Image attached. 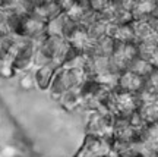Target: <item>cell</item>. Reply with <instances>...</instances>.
Here are the masks:
<instances>
[{
	"mask_svg": "<svg viewBox=\"0 0 158 157\" xmlns=\"http://www.w3.org/2000/svg\"><path fill=\"white\" fill-rule=\"evenodd\" d=\"M86 78L88 76H86L85 69L62 66L59 68V71L56 72L54 78L51 81L48 93H50V95L53 98L59 100L66 91L73 90V88H79L85 82Z\"/></svg>",
	"mask_w": 158,
	"mask_h": 157,
	"instance_id": "cell-1",
	"label": "cell"
},
{
	"mask_svg": "<svg viewBox=\"0 0 158 157\" xmlns=\"http://www.w3.org/2000/svg\"><path fill=\"white\" fill-rule=\"evenodd\" d=\"M35 53H37V41L29 38H19L16 50L12 57V63L18 72H27L34 69Z\"/></svg>",
	"mask_w": 158,
	"mask_h": 157,
	"instance_id": "cell-2",
	"label": "cell"
},
{
	"mask_svg": "<svg viewBox=\"0 0 158 157\" xmlns=\"http://www.w3.org/2000/svg\"><path fill=\"white\" fill-rule=\"evenodd\" d=\"M45 25L47 21H44L43 18L37 16L34 13H29L25 16V22H23V31L22 37L23 38H29L34 41H41L44 38L47 33H45Z\"/></svg>",
	"mask_w": 158,
	"mask_h": 157,
	"instance_id": "cell-3",
	"label": "cell"
},
{
	"mask_svg": "<svg viewBox=\"0 0 158 157\" xmlns=\"http://www.w3.org/2000/svg\"><path fill=\"white\" fill-rule=\"evenodd\" d=\"M145 87V78L138 75V73L132 72L129 69H126L118 75V84L117 90L118 91H126V93H133L138 94L141 93Z\"/></svg>",
	"mask_w": 158,
	"mask_h": 157,
	"instance_id": "cell-4",
	"label": "cell"
},
{
	"mask_svg": "<svg viewBox=\"0 0 158 157\" xmlns=\"http://www.w3.org/2000/svg\"><path fill=\"white\" fill-rule=\"evenodd\" d=\"M59 65L56 63H45V65H40V66H35L32 69L35 76V84H37V88H40L41 91H48L51 85V81L54 78L56 72L59 71Z\"/></svg>",
	"mask_w": 158,
	"mask_h": 157,
	"instance_id": "cell-5",
	"label": "cell"
},
{
	"mask_svg": "<svg viewBox=\"0 0 158 157\" xmlns=\"http://www.w3.org/2000/svg\"><path fill=\"white\" fill-rule=\"evenodd\" d=\"M31 13L43 18L44 21H50L53 18H56L57 15L63 13V9L56 0H48V2H41V3L34 2V7H32Z\"/></svg>",
	"mask_w": 158,
	"mask_h": 157,
	"instance_id": "cell-6",
	"label": "cell"
},
{
	"mask_svg": "<svg viewBox=\"0 0 158 157\" xmlns=\"http://www.w3.org/2000/svg\"><path fill=\"white\" fill-rule=\"evenodd\" d=\"M59 103L62 104L63 109H66L69 112H72L75 109L82 107V95H81V87L73 88V90L66 91L64 94L59 98Z\"/></svg>",
	"mask_w": 158,
	"mask_h": 157,
	"instance_id": "cell-7",
	"label": "cell"
},
{
	"mask_svg": "<svg viewBox=\"0 0 158 157\" xmlns=\"http://www.w3.org/2000/svg\"><path fill=\"white\" fill-rule=\"evenodd\" d=\"M127 69L132 71V72L138 73V75H141V76H143V78H147L148 75L154 71V66L148 62L147 59H143V57H141V56H136L135 59L130 62Z\"/></svg>",
	"mask_w": 158,
	"mask_h": 157,
	"instance_id": "cell-8",
	"label": "cell"
},
{
	"mask_svg": "<svg viewBox=\"0 0 158 157\" xmlns=\"http://www.w3.org/2000/svg\"><path fill=\"white\" fill-rule=\"evenodd\" d=\"M64 21H66V13L63 12L56 18H53L50 21H47L45 25V33L47 35H57V37H63V27H64Z\"/></svg>",
	"mask_w": 158,
	"mask_h": 157,
	"instance_id": "cell-9",
	"label": "cell"
},
{
	"mask_svg": "<svg viewBox=\"0 0 158 157\" xmlns=\"http://www.w3.org/2000/svg\"><path fill=\"white\" fill-rule=\"evenodd\" d=\"M19 87H21L22 90H32L34 87H37L32 69H31V71H27V72H22L21 78H19Z\"/></svg>",
	"mask_w": 158,
	"mask_h": 157,
	"instance_id": "cell-10",
	"label": "cell"
},
{
	"mask_svg": "<svg viewBox=\"0 0 158 157\" xmlns=\"http://www.w3.org/2000/svg\"><path fill=\"white\" fill-rule=\"evenodd\" d=\"M16 72L18 71L15 69L12 60H3V62H0V75H2L3 78H7V79L13 78Z\"/></svg>",
	"mask_w": 158,
	"mask_h": 157,
	"instance_id": "cell-11",
	"label": "cell"
},
{
	"mask_svg": "<svg viewBox=\"0 0 158 157\" xmlns=\"http://www.w3.org/2000/svg\"><path fill=\"white\" fill-rule=\"evenodd\" d=\"M0 34L2 35H9L10 29H9V12L0 7Z\"/></svg>",
	"mask_w": 158,
	"mask_h": 157,
	"instance_id": "cell-12",
	"label": "cell"
},
{
	"mask_svg": "<svg viewBox=\"0 0 158 157\" xmlns=\"http://www.w3.org/2000/svg\"><path fill=\"white\" fill-rule=\"evenodd\" d=\"M0 151H2V154L5 157H23L21 150L15 144H5L0 148Z\"/></svg>",
	"mask_w": 158,
	"mask_h": 157,
	"instance_id": "cell-13",
	"label": "cell"
},
{
	"mask_svg": "<svg viewBox=\"0 0 158 157\" xmlns=\"http://www.w3.org/2000/svg\"><path fill=\"white\" fill-rule=\"evenodd\" d=\"M3 2H5V0H0V7L3 6Z\"/></svg>",
	"mask_w": 158,
	"mask_h": 157,
	"instance_id": "cell-14",
	"label": "cell"
},
{
	"mask_svg": "<svg viewBox=\"0 0 158 157\" xmlns=\"http://www.w3.org/2000/svg\"><path fill=\"white\" fill-rule=\"evenodd\" d=\"M0 157H5V156H3V154H2V151H0Z\"/></svg>",
	"mask_w": 158,
	"mask_h": 157,
	"instance_id": "cell-15",
	"label": "cell"
}]
</instances>
